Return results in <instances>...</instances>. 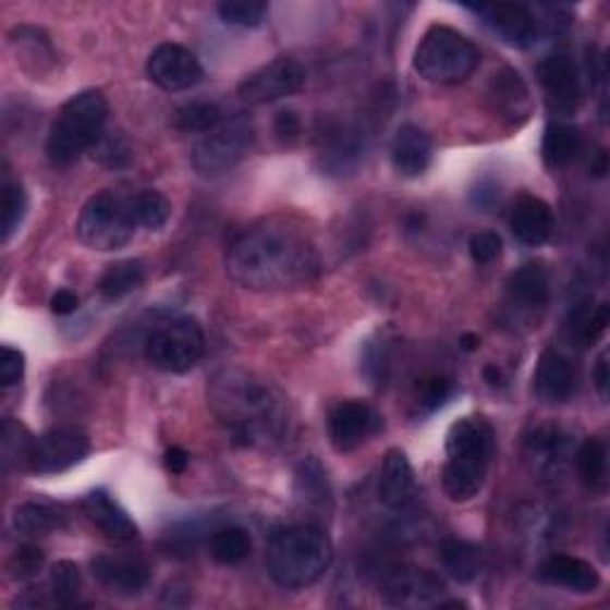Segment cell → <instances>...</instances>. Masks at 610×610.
Segmentation results:
<instances>
[{
  "mask_svg": "<svg viewBox=\"0 0 610 610\" xmlns=\"http://www.w3.org/2000/svg\"><path fill=\"white\" fill-rule=\"evenodd\" d=\"M556 229L553 210L537 196H520L511 210V232L525 246H544Z\"/></svg>",
  "mask_w": 610,
  "mask_h": 610,
  "instance_id": "obj_17",
  "label": "cell"
},
{
  "mask_svg": "<svg viewBox=\"0 0 610 610\" xmlns=\"http://www.w3.org/2000/svg\"><path fill=\"white\" fill-rule=\"evenodd\" d=\"M485 20L487 27L499 34L508 46L529 48L537 44L539 24L529 8L520 3H487V5H467Z\"/></svg>",
  "mask_w": 610,
  "mask_h": 610,
  "instance_id": "obj_13",
  "label": "cell"
},
{
  "mask_svg": "<svg viewBox=\"0 0 610 610\" xmlns=\"http://www.w3.org/2000/svg\"><path fill=\"white\" fill-rule=\"evenodd\" d=\"M27 191L22 188L17 182H5L3 184V241L12 239V234L17 232L24 215H27Z\"/></svg>",
  "mask_w": 610,
  "mask_h": 610,
  "instance_id": "obj_37",
  "label": "cell"
},
{
  "mask_svg": "<svg viewBox=\"0 0 610 610\" xmlns=\"http://www.w3.org/2000/svg\"><path fill=\"white\" fill-rule=\"evenodd\" d=\"M24 377V353L3 346L0 349V385L12 387Z\"/></svg>",
  "mask_w": 610,
  "mask_h": 610,
  "instance_id": "obj_41",
  "label": "cell"
},
{
  "mask_svg": "<svg viewBox=\"0 0 610 610\" xmlns=\"http://www.w3.org/2000/svg\"><path fill=\"white\" fill-rule=\"evenodd\" d=\"M267 10L270 8H267L265 0H224L218 5L222 22L244 29L260 27L267 17Z\"/></svg>",
  "mask_w": 610,
  "mask_h": 610,
  "instance_id": "obj_35",
  "label": "cell"
},
{
  "mask_svg": "<svg viewBox=\"0 0 610 610\" xmlns=\"http://www.w3.org/2000/svg\"><path fill=\"white\" fill-rule=\"evenodd\" d=\"M274 132L291 142V138H296L301 134V120L294 110H284L277 114L274 120Z\"/></svg>",
  "mask_w": 610,
  "mask_h": 610,
  "instance_id": "obj_42",
  "label": "cell"
},
{
  "mask_svg": "<svg viewBox=\"0 0 610 610\" xmlns=\"http://www.w3.org/2000/svg\"><path fill=\"white\" fill-rule=\"evenodd\" d=\"M303 84L305 68L301 62L291 58H279L248 74L246 80L239 84V98L248 106H265L298 94Z\"/></svg>",
  "mask_w": 610,
  "mask_h": 610,
  "instance_id": "obj_10",
  "label": "cell"
},
{
  "mask_svg": "<svg viewBox=\"0 0 610 610\" xmlns=\"http://www.w3.org/2000/svg\"><path fill=\"white\" fill-rule=\"evenodd\" d=\"M210 405L241 447H277L289 437V401L270 381L244 370H224L212 379Z\"/></svg>",
  "mask_w": 610,
  "mask_h": 610,
  "instance_id": "obj_2",
  "label": "cell"
},
{
  "mask_svg": "<svg viewBox=\"0 0 610 610\" xmlns=\"http://www.w3.org/2000/svg\"><path fill=\"white\" fill-rule=\"evenodd\" d=\"M451 379L443 375H435L423 381V389H419V403L425 405L427 411H437L439 405L447 403V399L451 396Z\"/></svg>",
  "mask_w": 610,
  "mask_h": 610,
  "instance_id": "obj_40",
  "label": "cell"
},
{
  "mask_svg": "<svg viewBox=\"0 0 610 610\" xmlns=\"http://www.w3.org/2000/svg\"><path fill=\"white\" fill-rule=\"evenodd\" d=\"M334 549L327 532L317 525L277 529L265 551L267 575L282 589H305L332 565Z\"/></svg>",
  "mask_w": 610,
  "mask_h": 610,
  "instance_id": "obj_3",
  "label": "cell"
},
{
  "mask_svg": "<svg viewBox=\"0 0 610 610\" xmlns=\"http://www.w3.org/2000/svg\"><path fill=\"white\" fill-rule=\"evenodd\" d=\"M253 122L248 114H234V118L222 120L212 132L203 134L200 142L191 152V162L200 174H222L232 170L236 162L244 160L253 144Z\"/></svg>",
  "mask_w": 610,
  "mask_h": 610,
  "instance_id": "obj_8",
  "label": "cell"
},
{
  "mask_svg": "<svg viewBox=\"0 0 610 610\" xmlns=\"http://www.w3.org/2000/svg\"><path fill=\"white\" fill-rule=\"evenodd\" d=\"M610 322V305L599 303H580L575 310L570 313V329L572 337L577 339L580 346H594L606 332V327Z\"/></svg>",
  "mask_w": 610,
  "mask_h": 610,
  "instance_id": "obj_28",
  "label": "cell"
},
{
  "mask_svg": "<svg viewBox=\"0 0 610 610\" xmlns=\"http://www.w3.org/2000/svg\"><path fill=\"white\" fill-rule=\"evenodd\" d=\"M606 172H608V156H606V150H599L596 152V160L591 162V174L603 176Z\"/></svg>",
  "mask_w": 610,
  "mask_h": 610,
  "instance_id": "obj_47",
  "label": "cell"
},
{
  "mask_svg": "<svg viewBox=\"0 0 610 610\" xmlns=\"http://www.w3.org/2000/svg\"><path fill=\"white\" fill-rule=\"evenodd\" d=\"M413 493H415L413 465L403 451L391 449L385 455V463H381L379 487H377L379 501L381 505L391 508V511H401V508H405L413 501Z\"/></svg>",
  "mask_w": 610,
  "mask_h": 610,
  "instance_id": "obj_21",
  "label": "cell"
},
{
  "mask_svg": "<svg viewBox=\"0 0 610 610\" xmlns=\"http://www.w3.org/2000/svg\"><path fill=\"white\" fill-rule=\"evenodd\" d=\"M91 453V441L76 429L58 427L34 439L27 467L36 475H60Z\"/></svg>",
  "mask_w": 610,
  "mask_h": 610,
  "instance_id": "obj_9",
  "label": "cell"
},
{
  "mask_svg": "<svg viewBox=\"0 0 610 610\" xmlns=\"http://www.w3.org/2000/svg\"><path fill=\"white\" fill-rule=\"evenodd\" d=\"M146 72L150 82L162 91H186L203 80V68L198 58L180 44H160L148 58Z\"/></svg>",
  "mask_w": 610,
  "mask_h": 610,
  "instance_id": "obj_12",
  "label": "cell"
},
{
  "mask_svg": "<svg viewBox=\"0 0 610 610\" xmlns=\"http://www.w3.org/2000/svg\"><path fill=\"white\" fill-rule=\"evenodd\" d=\"M172 122L184 134H208L222 122V110L208 100H194L176 110Z\"/></svg>",
  "mask_w": 610,
  "mask_h": 610,
  "instance_id": "obj_32",
  "label": "cell"
},
{
  "mask_svg": "<svg viewBox=\"0 0 610 610\" xmlns=\"http://www.w3.org/2000/svg\"><path fill=\"white\" fill-rule=\"evenodd\" d=\"M385 429L381 417L370 403L343 401L329 413V439L339 453H351L361 449L367 439Z\"/></svg>",
  "mask_w": 610,
  "mask_h": 610,
  "instance_id": "obj_11",
  "label": "cell"
},
{
  "mask_svg": "<svg viewBox=\"0 0 610 610\" xmlns=\"http://www.w3.org/2000/svg\"><path fill=\"white\" fill-rule=\"evenodd\" d=\"M491 457L481 455H449L441 473L443 493L453 503H467L481 491L487 481Z\"/></svg>",
  "mask_w": 610,
  "mask_h": 610,
  "instance_id": "obj_16",
  "label": "cell"
},
{
  "mask_svg": "<svg viewBox=\"0 0 610 610\" xmlns=\"http://www.w3.org/2000/svg\"><path fill=\"white\" fill-rule=\"evenodd\" d=\"M539 84L544 88L549 106L556 112L577 110L582 100V84L575 62L565 53H553L544 58L537 68Z\"/></svg>",
  "mask_w": 610,
  "mask_h": 610,
  "instance_id": "obj_14",
  "label": "cell"
},
{
  "mask_svg": "<svg viewBox=\"0 0 610 610\" xmlns=\"http://www.w3.org/2000/svg\"><path fill=\"white\" fill-rule=\"evenodd\" d=\"M441 563L455 582H475L481 572V551L463 539H447L441 544Z\"/></svg>",
  "mask_w": 610,
  "mask_h": 610,
  "instance_id": "obj_25",
  "label": "cell"
},
{
  "mask_svg": "<svg viewBox=\"0 0 610 610\" xmlns=\"http://www.w3.org/2000/svg\"><path fill=\"white\" fill-rule=\"evenodd\" d=\"M431 158H435V146H431V138L425 130H419L415 124H403L399 126L396 136L391 142V164L401 176H423Z\"/></svg>",
  "mask_w": 610,
  "mask_h": 610,
  "instance_id": "obj_18",
  "label": "cell"
},
{
  "mask_svg": "<svg viewBox=\"0 0 610 610\" xmlns=\"http://www.w3.org/2000/svg\"><path fill=\"white\" fill-rule=\"evenodd\" d=\"M594 385L606 399L608 396V358L606 355H601L599 363H596V367H594Z\"/></svg>",
  "mask_w": 610,
  "mask_h": 610,
  "instance_id": "obj_45",
  "label": "cell"
},
{
  "mask_svg": "<svg viewBox=\"0 0 610 610\" xmlns=\"http://www.w3.org/2000/svg\"><path fill=\"white\" fill-rule=\"evenodd\" d=\"M577 473L580 479L589 489H603L606 487V473H608V453L606 443L596 437L584 439L577 451Z\"/></svg>",
  "mask_w": 610,
  "mask_h": 610,
  "instance_id": "obj_30",
  "label": "cell"
},
{
  "mask_svg": "<svg viewBox=\"0 0 610 610\" xmlns=\"http://www.w3.org/2000/svg\"><path fill=\"white\" fill-rule=\"evenodd\" d=\"M12 525L22 537H46L60 527V515L44 503H22L12 515Z\"/></svg>",
  "mask_w": 610,
  "mask_h": 610,
  "instance_id": "obj_31",
  "label": "cell"
},
{
  "mask_svg": "<svg viewBox=\"0 0 610 610\" xmlns=\"http://www.w3.org/2000/svg\"><path fill=\"white\" fill-rule=\"evenodd\" d=\"M481 377H485L489 387H503V373L496 365H487L485 370H481Z\"/></svg>",
  "mask_w": 610,
  "mask_h": 610,
  "instance_id": "obj_46",
  "label": "cell"
},
{
  "mask_svg": "<svg viewBox=\"0 0 610 610\" xmlns=\"http://www.w3.org/2000/svg\"><path fill=\"white\" fill-rule=\"evenodd\" d=\"M227 272L248 291H286L320 274V256L301 222L267 218L232 241Z\"/></svg>",
  "mask_w": 610,
  "mask_h": 610,
  "instance_id": "obj_1",
  "label": "cell"
},
{
  "mask_svg": "<svg viewBox=\"0 0 610 610\" xmlns=\"http://www.w3.org/2000/svg\"><path fill=\"white\" fill-rule=\"evenodd\" d=\"M41 565H44V551L38 549V546H22V549H17V553L12 556L10 572L17 580H27L34 577L36 572L41 570Z\"/></svg>",
  "mask_w": 610,
  "mask_h": 610,
  "instance_id": "obj_39",
  "label": "cell"
},
{
  "mask_svg": "<svg viewBox=\"0 0 610 610\" xmlns=\"http://www.w3.org/2000/svg\"><path fill=\"white\" fill-rule=\"evenodd\" d=\"M164 467H168L172 475H184L188 467V453L180 447L168 449L164 451Z\"/></svg>",
  "mask_w": 610,
  "mask_h": 610,
  "instance_id": "obj_44",
  "label": "cell"
},
{
  "mask_svg": "<svg viewBox=\"0 0 610 610\" xmlns=\"http://www.w3.org/2000/svg\"><path fill=\"white\" fill-rule=\"evenodd\" d=\"M82 587V575L80 568L72 561H58L50 570V594H53V601L62 608L74 606L76 596H80Z\"/></svg>",
  "mask_w": 610,
  "mask_h": 610,
  "instance_id": "obj_36",
  "label": "cell"
},
{
  "mask_svg": "<svg viewBox=\"0 0 610 610\" xmlns=\"http://www.w3.org/2000/svg\"><path fill=\"white\" fill-rule=\"evenodd\" d=\"M136 232L138 220L132 196H120L114 191H100L88 198L76 220V236L91 251H120Z\"/></svg>",
  "mask_w": 610,
  "mask_h": 610,
  "instance_id": "obj_6",
  "label": "cell"
},
{
  "mask_svg": "<svg viewBox=\"0 0 610 610\" xmlns=\"http://www.w3.org/2000/svg\"><path fill=\"white\" fill-rule=\"evenodd\" d=\"M108 122V100L100 91H82L72 96L50 124L46 152L53 164H72L88 148L103 138Z\"/></svg>",
  "mask_w": 610,
  "mask_h": 610,
  "instance_id": "obj_4",
  "label": "cell"
},
{
  "mask_svg": "<svg viewBox=\"0 0 610 610\" xmlns=\"http://www.w3.org/2000/svg\"><path fill=\"white\" fill-rule=\"evenodd\" d=\"M580 152V132L575 126L553 122L546 126L541 138V158L546 168H565Z\"/></svg>",
  "mask_w": 610,
  "mask_h": 610,
  "instance_id": "obj_26",
  "label": "cell"
},
{
  "mask_svg": "<svg viewBox=\"0 0 610 610\" xmlns=\"http://www.w3.org/2000/svg\"><path fill=\"white\" fill-rule=\"evenodd\" d=\"M415 72L431 84H461L479 68V48L447 24H435L413 58Z\"/></svg>",
  "mask_w": 610,
  "mask_h": 610,
  "instance_id": "obj_5",
  "label": "cell"
},
{
  "mask_svg": "<svg viewBox=\"0 0 610 610\" xmlns=\"http://www.w3.org/2000/svg\"><path fill=\"white\" fill-rule=\"evenodd\" d=\"M296 493L298 499L305 501V505H325L329 501V485L322 465L308 457L303 461L296 469Z\"/></svg>",
  "mask_w": 610,
  "mask_h": 610,
  "instance_id": "obj_34",
  "label": "cell"
},
{
  "mask_svg": "<svg viewBox=\"0 0 610 610\" xmlns=\"http://www.w3.org/2000/svg\"><path fill=\"white\" fill-rule=\"evenodd\" d=\"M251 537L241 527H222L210 537V556L220 565H239L251 556Z\"/></svg>",
  "mask_w": 610,
  "mask_h": 610,
  "instance_id": "obj_29",
  "label": "cell"
},
{
  "mask_svg": "<svg viewBox=\"0 0 610 610\" xmlns=\"http://www.w3.org/2000/svg\"><path fill=\"white\" fill-rule=\"evenodd\" d=\"M144 353L156 370L182 375L194 370L206 355V334L191 317H174L148 337Z\"/></svg>",
  "mask_w": 610,
  "mask_h": 610,
  "instance_id": "obj_7",
  "label": "cell"
},
{
  "mask_svg": "<svg viewBox=\"0 0 610 610\" xmlns=\"http://www.w3.org/2000/svg\"><path fill=\"white\" fill-rule=\"evenodd\" d=\"M146 282L144 260H122L110 265L98 282L100 296L106 301H120Z\"/></svg>",
  "mask_w": 610,
  "mask_h": 610,
  "instance_id": "obj_27",
  "label": "cell"
},
{
  "mask_svg": "<svg viewBox=\"0 0 610 610\" xmlns=\"http://www.w3.org/2000/svg\"><path fill=\"white\" fill-rule=\"evenodd\" d=\"M76 308H80V298H76V294H72V291H68V289L58 291V294L50 298V310H53L56 315H70Z\"/></svg>",
  "mask_w": 610,
  "mask_h": 610,
  "instance_id": "obj_43",
  "label": "cell"
},
{
  "mask_svg": "<svg viewBox=\"0 0 610 610\" xmlns=\"http://www.w3.org/2000/svg\"><path fill=\"white\" fill-rule=\"evenodd\" d=\"M443 591V582L427 570L401 568L385 580V596L391 606H425Z\"/></svg>",
  "mask_w": 610,
  "mask_h": 610,
  "instance_id": "obj_19",
  "label": "cell"
},
{
  "mask_svg": "<svg viewBox=\"0 0 610 610\" xmlns=\"http://www.w3.org/2000/svg\"><path fill=\"white\" fill-rule=\"evenodd\" d=\"M132 203L138 227L148 229V232H160V229L170 222L172 206L158 191H138V194H132Z\"/></svg>",
  "mask_w": 610,
  "mask_h": 610,
  "instance_id": "obj_33",
  "label": "cell"
},
{
  "mask_svg": "<svg viewBox=\"0 0 610 610\" xmlns=\"http://www.w3.org/2000/svg\"><path fill=\"white\" fill-rule=\"evenodd\" d=\"M537 577L553 587H563L575 594H591L599 589L601 575L591 563L575 556H551L539 565Z\"/></svg>",
  "mask_w": 610,
  "mask_h": 610,
  "instance_id": "obj_20",
  "label": "cell"
},
{
  "mask_svg": "<svg viewBox=\"0 0 610 610\" xmlns=\"http://www.w3.org/2000/svg\"><path fill=\"white\" fill-rule=\"evenodd\" d=\"M84 513L100 532L108 534L112 539L130 541L138 537V527L130 517V513H126L124 508L103 489H96L86 496Z\"/></svg>",
  "mask_w": 610,
  "mask_h": 610,
  "instance_id": "obj_23",
  "label": "cell"
},
{
  "mask_svg": "<svg viewBox=\"0 0 610 610\" xmlns=\"http://www.w3.org/2000/svg\"><path fill=\"white\" fill-rule=\"evenodd\" d=\"M503 251V241L496 232H477L469 239V256L479 265H489L493 260H499Z\"/></svg>",
  "mask_w": 610,
  "mask_h": 610,
  "instance_id": "obj_38",
  "label": "cell"
},
{
  "mask_svg": "<svg viewBox=\"0 0 610 610\" xmlns=\"http://www.w3.org/2000/svg\"><path fill=\"white\" fill-rule=\"evenodd\" d=\"M549 272L544 270V265L539 263H527L523 267L508 277V294L525 308H541V305L549 301Z\"/></svg>",
  "mask_w": 610,
  "mask_h": 610,
  "instance_id": "obj_24",
  "label": "cell"
},
{
  "mask_svg": "<svg viewBox=\"0 0 610 610\" xmlns=\"http://www.w3.org/2000/svg\"><path fill=\"white\" fill-rule=\"evenodd\" d=\"M94 577L103 584L106 589L118 596H138L150 582L148 565L138 558L124 556H98L91 563Z\"/></svg>",
  "mask_w": 610,
  "mask_h": 610,
  "instance_id": "obj_15",
  "label": "cell"
},
{
  "mask_svg": "<svg viewBox=\"0 0 610 610\" xmlns=\"http://www.w3.org/2000/svg\"><path fill=\"white\" fill-rule=\"evenodd\" d=\"M575 367L558 351L549 349L539 355L534 389L546 403H565L575 393Z\"/></svg>",
  "mask_w": 610,
  "mask_h": 610,
  "instance_id": "obj_22",
  "label": "cell"
},
{
  "mask_svg": "<svg viewBox=\"0 0 610 610\" xmlns=\"http://www.w3.org/2000/svg\"><path fill=\"white\" fill-rule=\"evenodd\" d=\"M461 349L467 351V353L477 351V349H479V337L473 334V332H465V334L461 337Z\"/></svg>",
  "mask_w": 610,
  "mask_h": 610,
  "instance_id": "obj_48",
  "label": "cell"
}]
</instances>
